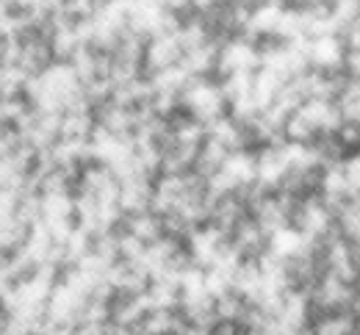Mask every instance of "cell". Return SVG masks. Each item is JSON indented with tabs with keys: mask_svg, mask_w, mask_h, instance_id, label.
<instances>
[{
	"mask_svg": "<svg viewBox=\"0 0 360 335\" xmlns=\"http://www.w3.org/2000/svg\"><path fill=\"white\" fill-rule=\"evenodd\" d=\"M344 72L349 81H360V50H347L344 53Z\"/></svg>",
	"mask_w": 360,
	"mask_h": 335,
	"instance_id": "cell-1",
	"label": "cell"
}]
</instances>
